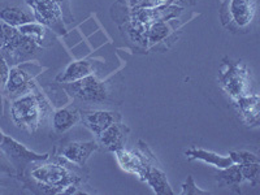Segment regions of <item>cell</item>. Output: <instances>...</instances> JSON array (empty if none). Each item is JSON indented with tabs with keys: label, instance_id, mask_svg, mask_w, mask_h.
I'll use <instances>...</instances> for the list:
<instances>
[{
	"label": "cell",
	"instance_id": "20",
	"mask_svg": "<svg viewBox=\"0 0 260 195\" xmlns=\"http://www.w3.org/2000/svg\"><path fill=\"white\" fill-rule=\"evenodd\" d=\"M178 26V20L173 18V20L168 21H159V22H154V24L148 25L147 29V45L148 48H152L154 46L164 43L169 37L172 36V32L175 31Z\"/></svg>",
	"mask_w": 260,
	"mask_h": 195
},
{
	"label": "cell",
	"instance_id": "1",
	"mask_svg": "<svg viewBox=\"0 0 260 195\" xmlns=\"http://www.w3.org/2000/svg\"><path fill=\"white\" fill-rule=\"evenodd\" d=\"M21 181L25 189L36 194H77L85 191L87 175L85 167H78L60 156L55 162L38 161L30 164Z\"/></svg>",
	"mask_w": 260,
	"mask_h": 195
},
{
	"label": "cell",
	"instance_id": "8",
	"mask_svg": "<svg viewBox=\"0 0 260 195\" xmlns=\"http://www.w3.org/2000/svg\"><path fill=\"white\" fill-rule=\"evenodd\" d=\"M120 4V3H118ZM121 6V11H118L115 6L112 7L111 16L113 20L117 18H130V20L138 21L145 25H151L159 21H168L177 18L181 13L185 11L183 7L178 6H166L157 7V8H127V7Z\"/></svg>",
	"mask_w": 260,
	"mask_h": 195
},
{
	"label": "cell",
	"instance_id": "32",
	"mask_svg": "<svg viewBox=\"0 0 260 195\" xmlns=\"http://www.w3.org/2000/svg\"><path fill=\"white\" fill-rule=\"evenodd\" d=\"M0 192H2V181H0Z\"/></svg>",
	"mask_w": 260,
	"mask_h": 195
},
{
	"label": "cell",
	"instance_id": "13",
	"mask_svg": "<svg viewBox=\"0 0 260 195\" xmlns=\"http://www.w3.org/2000/svg\"><path fill=\"white\" fill-rule=\"evenodd\" d=\"M234 110L243 122L250 127H256L260 118V98L255 92L237 98L232 101Z\"/></svg>",
	"mask_w": 260,
	"mask_h": 195
},
{
	"label": "cell",
	"instance_id": "24",
	"mask_svg": "<svg viewBox=\"0 0 260 195\" xmlns=\"http://www.w3.org/2000/svg\"><path fill=\"white\" fill-rule=\"evenodd\" d=\"M17 30L21 32V34L30 37V38H32L34 41L38 42L42 47L47 46L46 39H47L48 30L50 29H47L45 25L39 24V22H37V21H32V22H27V24L21 25V26L17 27Z\"/></svg>",
	"mask_w": 260,
	"mask_h": 195
},
{
	"label": "cell",
	"instance_id": "28",
	"mask_svg": "<svg viewBox=\"0 0 260 195\" xmlns=\"http://www.w3.org/2000/svg\"><path fill=\"white\" fill-rule=\"evenodd\" d=\"M57 3V6L60 7L62 13V18H64L65 24H72L74 21L73 11H72V4L71 0H55Z\"/></svg>",
	"mask_w": 260,
	"mask_h": 195
},
{
	"label": "cell",
	"instance_id": "19",
	"mask_svg": "<svg viewBox=\"0 0 260 195\" xmlns=\"http://www.w3.org/2000/svg\"><path fill=\"white\" fill-rule=\"evenodd\" d=\"M94 67L95 62L92 60H77V61L71 62L65 68V71L57 76L55 81L57 83H69L82 80L86 76L94 73Z\"/></svg>",
	"mask_w": 260,
	"mask_h": 195
},
{
	"label": "cell",
	"instance_id": "11",
	"mask_svg": "<svg viewBox=\"0 0 260 195\" xmlns=\"http://www.w3.org/2000/svg\"><path fill=\"white\" fill-rule=\"evenodd\" d=\"M98 150H99V145L96 141H87V142L73 141V142L65 143L60 148H56L55 156L62 157L78 167H86L89 157Z\"/></svg>",
	"mask_w": 260,
	"mask_h": 195
},
{
	"label": "cell",
	"instance_id": "17",
	"mask_svg": "<svg viewBox=\"0 0 260 195\" xmlns=\"http://www.w3.org/2000/svg\"><path fill=\"white\" fill-rule=\"evenodd\" d=\"M81 113L77 107L68 106L55 111L52 116V129L55 134H64L74 125L80 124Z\"/></svg>",
	"mask_w": 260,
	"mask_h": 195
},
{
	"label": "cell",
	"instance_id": "25",
	"mask_svg": "<svg viewBox=\"0 0 260 195\" xmlns=\"http://www.w3.org/2000/svg\"><path fill=\"white\" fill-rule=\"evenodd\" d=\"M243 181L250 182L251 186H257L260 182V162H250L240 166Z\"/></svg>",
	"mask_w": 260,
	"mask_h": 195
},
{
	"label": "cell",
	"instance_id": "3",
	"mask_svg": "<svg viewBox=\"0 0 260 195\" xmlns=\"http://www.w3.org/2000/svg\"><path fill=\"white\" fill-rule=\"evenodd\" d=\"M217 81L232 101L252 92L251 71L242 60L224 57L219 67Z\"/></svg>",
	"mask_w": 260,
	"mask_h": 195
},
{
	"label": "cell",
	"instance_id": "33",
	"mask_svg": "<svg viewBox=\"0 0 260 195\" xmlns=\"http://www.w3.org/2000/svg\"><path fill=\"white\" fill-rule=\"evenodd\" d=\"M0 134H2V130H0Z\"/></svg>",
	"mask_w": 260,
	"mask_h": 195
},
{
	"label": "cell",
	"instance_id": "22",
	"mask_svg": "<svg viewBox=\"0 0 260 195\" xmlns=\"http://www.w3.org/2000/svg\"><path fill=\"white\" fill-rule=\"evenodd\" d=\"M185 156H186L187 160H201V161L207 162V164H211V166L219 169L226 168V167L233 164L229 156H221V155L215 154L212 151H207L198 147H191L185 151Z\"/></svg>",
	"mask_w": 260,
	"mask_h": 195
},
{
	"label": "cell",
	"instance_id": "21",
	"mask_svg": "<svg viewBox=\"0 0 260 195\" xmlns=\"http://www.w3.org/2000/svg\"><path fill=\"white\" fill-rule=\"evenodd\" d=\"M215 180L220 187H229L237 194H241L240 185L243 182L242 173L238 164H232L226 168H220L215 173Z\"/></svg>",
	"mask_w": 260,
	"mask_h": 195
},
{
	"label": "cell",
	"instance_id": "10",
	"mask_svg": "<svg viewBox=\"0 0 260 195\" xmlns=\"http://www.w3.org/2000/svg\"><path fill=\"white\" fill-rule=\"evenodd\" d=\"M38 86H37L36 81H34V76L24 67L16 65V67H12L11 71H9L8 81H7L2 92H3L4 96L8 101L12 102L17 99V98L30 94Z\"/></svg>",
	"mask_w": 260,
	"mask_h": 195
},
{
	"label": "cell",
	"instance_id": "2",
	"mask_svg": "<svg viewBox=\"0 0 260 195\" xmlns=\"http://www.w3.org/2000/svg\"><path fill=\"white\" fill-rule=\"evenodd\" d=\"M51 112V106L39 87L11 103L12 122L26 133L32 134L41 127Z\"/></svg>",
	"mask_w": 260,
	"mask_h": 195
},
{
	"label": "cell",
	"instance_id": "23",
	"mask_svg": "<svg viewBox=\"0 0 260 195\" xmlns=\"http://www.w3.org/2000/svg\"><path fill=\"white\" fill-rule=\"evenodd\" d=\"M118 3L127 8H157L166 6L187 7L194 6L197 0H118Z\"/></svg>",
	"mask_w": 260,
	"mask_h": 195
},
{
	"label": "cell",
	"instance_id": "26",
	"mask_svg": "<svg viewBox=\"0 0 260 195\" xmlns=\"http://www.w3.org/2000/svg\"><path fill=\"white\" fill-rule=\"evenodd\" d=\"M229 157L232 159L233 164H238V166L250 164V162H259V156L256 154L250 152V151H231Z\"/></svg>",
	"mask_w": 260,
	"mask_h": 195
},
{
	"label": "cell",
	"instance_id": "14",
	"mask_svg": "<svg viewBox=\"0 0 260 195\" xmlns=\"http://www.w3.org/2000/svg\"><path fill=\"white\" fill-rule=\"evenodd\" d=\"M129 133L130 129L127 125L122 124V121L115 122L96 137V142L99 145V148L102 147L103 150L110 151V152H116L125 147Z\"/></svg>",
	"mask_w": 260,
	"mask_h": 195
},
{
	"label": "cell",
	"instance_id": "6",
	"mask_svg": "<svg viewBox=\"0 0 260 195\" xmlns=\"http://www.w3.org/2000/svg\"><path fill=\"white\" fill-rule=\"evenodd\" d=\"M42 52H43V47L38 42L21 34L17 29L6 45L0 48V55L6 59L11 68L36 60Z\"/></svg>",
	"mask_w": 260,
	"mask_h": 195
},
{
	"label": "cell",
	"instance_id": "18",
	"mask_svg": "<svg viewBox=\"0 0 260 195\" xmlns=\"http://www.w3.org/2000/svg\"><path fill=\"white\" fill-rule=\"evenodd\" d=\"M0 20L11 26L18 27L27 22L36 21V18L31 12H27L24 8L0 0Z\"/></svg>",
	"mask_w": 260,
	"mask_h": 195
},
{
	"label": "cell",
	"instance_id": "5",
	"mask_svg": "<svg viewBox=\"0 0 260 195\" xmlns=\"http://www.w3.org/2000/svg\"><path fill=\"white\" fill-rule=\"evenodd\" d=\"M257 0H225L220 9L222 26L234 34L247 32L256 16Z\"/></svg>",
	"mask_w": 260,
	"mask_h": 195
},
{
	"label": "cell",
	"instance_id": "4",
	"mask_svg": "<svg viewBox=\"0 0 260 195\" xmlns=\"http://www.w3.org/2000/svg\"><path fill=\"white\" fill-rule=\"evenodd\" d=\"M113 78L101 81L96 76L90 74L82 80L69 83H60L67 94L81 103L102 104L110 102L113 96Z\"/></svg>",
	"mask_w": 260,
	"mask_h": 195
},
{
	"label": "cell",
	"instance_id": "9",
	"mask_svg": "<svg viewBox=\"0 0 260 195\" xmlns=\"http://www.w3.org/2000/svg\"><path fill=\"white\" fill-rule=\"evenodd\" d=\"M37 22L45 25L56 36H65L67 27H65L64 18L60 7L55 0H25Z\"/></svg>",
	"mask_w": 260,
	"mask_h": 195
},
{
	"label": "cell",
	"instance_id": "7",
	"mask_svg": "<svg viewBox=\"0 0 260 195\" xmlns=\"http://www.w3.org/2000/svg\"><path fill=\"white\" fill-rule=\"evenodd\" d=\"M0 150L3 151L7 159L11 161L13 168L16 169V178L22 177L30 164L38 161H47L50 159L48 154H37L34 151L29 150L22 143L17 142L12 137L6 136L4 133L0 134Z\"/></svg>",
	"mask_w": 260,
	"mask_h": 195
},
{
	"label": "cell",
	"instance_id": "15",
	"mask_svg": "<svg viewBox=\"0 0 260 195\" xmlns=\"http://www.w3.org/2000/svg\"><path fill=\"white\" fill-rule=\"evenodd\" d=\"M121 30L125 41H127L136 50L145 51L148 48L147 45V29L148 25L130 20V18H117L115 20Z\"/></svg>",
	"mask_w": 260,
	"mask_h": 195
},
{
	"label": "cell",
	"instance_id": "12",
	"mask_svg": "<svg viewBox=\"0 0 260 195\" xmlns=\"http://www.w3.org/2000/svg\"><path fill=\"white\" fill-rule=\"evenodd\" d=\"M80 113L81 124L85 127H87L96 137L110 125L122 121L121 113L116 112V111L80 110Z\"/></svg>",
	"mask_w": 260,
	"mask_h": 195
},
{
	"label": "cell",
	"instance_id": "30",
	"mask_svg": "<svg viewBox=\"0 0 260 195\" xmlns=\"http://www.w3.org/2000/svg\"><path fill=\"white\" fill-rule=\"evenodd\" d=\"M17 27H13L11 25L6 24L3 21L0 20V48L6 45L7 42L9 41V38L13 36V32L16 31Z\"/></svg>",
	"mask_w": 260,
	"mask_h": 195
},
{
	"label": "cell",
	"instance_id": "27",
	"mask_svg": "<svg viewBox=\"0 0 260 195\" xmlns=\"http://www.w3.org/2000/svg\"><path fill=\"white\" fill-rule=\"evenodd\" d=\"M210 194V191H204V190L199 189L195 185V181L192 176H187L186 182L182 185V195H206Z\"/></svg>",
	"mask_w": 260,
	"mask_h": 195
},
{
	"label": "cell",
	"instance_id": "29",
	"mask_svg": "<svg viewBox=\"0 0 260 195\" xmlns=\"http://www.w3.org/2000/svg\"><path fill=\"white\" fill-rule=\"evenodd\" d=\"M0 175H7L8 177H16V169L11 164L4 152L0 150Z\"/></svg>",
	"mask_w": 260,
	"mask_h": 195
},
{
	"label": "cell",
	"instance_id": "31",
	"mask_svg": "<svg viewBox=\"0 0 260 195\" xmlns=\"http://www.w3.org/2000/svg\"><path fill=\"white\" fill-rule=\"evenodd\" d=\"M9 71H11V67L6 61V59L0 55V91H3L4 86L8 81Z\"/></svg>",
	"mask_w": 260,
	"mask_h": 195
},
{
	"label": "cell",
	"instance_id": "16",
	"mask_svg": "<svg viewBox=\"0 0 260 195\" xmlns=\"http://www.w3.org/2000/svg\"><path fill=\"white\" fill-rule=\"evenodd\" d=\"M143 182H146L148 186L152 189V191L157 195H173V190H172L171 185L168 182L166 172L162 171L161 166L156 160V157H152L148 164L147 169H146L145 177H143Z\"/></svg>",
	"mask_w": 260,
	"mask_h": 195
}]
</instances>
